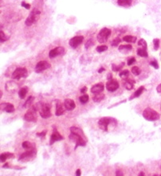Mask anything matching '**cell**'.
Listing matches in <instances>:
<instances>
[{"instance_id": "cell-26", "label": "cell", "mask_w": 161, "mask_h": 176, "mask_svg": "<svg viewBox=\"0 0 161 176\" xmlns=\"http://www.w3.org/2000/svg\"><path fill=\"white\" fill-rule=\"evenodd\" d=\"M134 84H135V81H133V80H128L124 84V87H125L126 89L131 90L133 89Z\"/></svg>"}, {"instance_id": "cell-49", "label": "cell", "mask_w": 161, "mask_h": 176, "mask_svg": "<svg viewBox=\"0 0 161 176\" xmlns=\"http://www.w3.org/2000/svg\"><path fill=\"white\" fill-rule=\"evenodd\" d=\"M104 71H105V68H101V69L98 70V72H99V73H101V72H104Z\"/></svg>"}, {"instance_id": "cell-25", "label": "cell", "mask_w": 161, "mask_h": 176, "mask_svg": "<svg viewBox=\"0 0 161 176\" xmlns=\"http://www.w3.org/2000/svg\"><path fill=\"white\" fill-rule=\"evenodd\" d=\"M117 3L121 7H129L132 4V0H118Z\"/></svg>"}, {"instance_id": "cell-20", "label": "cell", "mask_w": 161, "mask_h": 176, "mask_svg": "<svg viewBox=\"0 0 161 176\" xmlns=\"http://www.w3.org/2000/svg\"><path fill=\"white\" fill-rule=\"evenodd\" d=\"M14 155L13 153H10V152H4L2 155H0V160L1 162H6V160L7 159H14Z\"/></svg>"}, {"instance_id": "cell-45", "label": "cell", "mask_w": 161, "mask_h": 176, "mask_svg": "<svg viewBox=\"0 0 161 176\" xmlns=\"http://www.w3.org/2000/svg\"><path fill=\"white\" fill-rule=\"evenodd\" d=\"M156 91L158 93H160L161 94V84H160L157 87H156Z\"/></svg>"}, {"instance_id": "cell-16", "label": "cell", "mask_w": 161, "mask_h": 176, "mask_svg": "<svg viewBox=\"0 0 161 176\" xmlns=\"http://www.w3.org/2000/svg\"><path fill=\"white\" fill-rule=\"evenodd\" d=\"M17 83L14 82V81H8L6 84V89L9 92V93H14L16 90L18 89Z\"/></svg>"}, {"instance_id": "cell-22", "label": "cell", "mask_w": 161, "mask_h": 176, "mask_svg": "<svg viewBox=\"0 0 161 176\" xmlns=\"http://www.w3.org/2000/svg\"><path fill=\"white\" fill-rule=\"evenodd\" d=\"M144 86H141L135 92V93L132 95V97L129 98V100H132V99H134V98H137V97H139L140 96H141V94L143 93V92H144Z\"/></svg>"}, {"instance_id": "cell-42", "label": "cell", "mask_w": 161, "mask_h": 176, "mask_svg": "<svg viewBox=\"0 0 161 176\" xmlns=\"http://www.w3.org/2000/svg\"><path fill=\"white\" fill-rule=\"evenodd\" d=\"M93 45V41H92V40H91V39H90V40H89V41H87V42H86V49H88L89 48V47H90V46H92V45Z\"/></svg>"}, {"instance_id": "cell-12", "label": "cell", "mask_w": 161, "mask_h": 176, "mask_svg": "<svg viewBox=\"0 0 161 176\" xmlns=\"http://www.w3.org/2000/svg\"><path fill=\"white\" fill-rule=\"evenodd\" d=\"M83 39H84V37L83 36H75L72 38L69 41V45L72 47V48L75 49L77 48L79 45H81L82 43Z\"/></svg>"}, {"instance_id": "cell-34", "label": "cell", "mask_w": 161, "mask_h": 176, "mask_svg": "<svg viewBox=\"0 0 161 176\" xmlns=\"http://www.w3.org/2000/svg\"><path fill=\"white\" fill-rule=\"evenodd\" d=\"M22 148L24 149H32L34 148H32V144H31V143L29 141H24L23 143H22Z\"/></svg>"}, {"instance_id": "cell-37", "label": "cell", "mask_w": 161, "mask_h": 176, "mask_svg": "<svg viewBox=\"0 0 161 176\" xmlns=\"http://www.w3.org/2000/svg\"><path fill=\"white\" fill-rule=\"evenodd\" d=\"M153 44H154L155 50H158V49L160 47V39L155 38L154 40H153Z\"/></svg>"}, {"instance_id": "cell-43", "label": "cell", "mask_w": 161, "mask_h": 176, "mask_svg": "<svg viewBox=\"0 0 161 176\" xmlns=\"http://www.w3.org/2000/svg\"><path fill=\"white\" fill-rule=\"evenodd\" d=\"M22 7H23L24 8H26V9H30L31 8V5L30 4L26 3H25V2H22Z\"/></svg>"}, {"instance_id": "cell-28", "label": "cell", "mask_w": 161, "mask_h": 176, "mask_svg": "<svg viewBox=\"0 0 161 176\" xmlns=\"http://www.w3.org/2000/svg\"><path fill=\"white\" fill-rule=\"evenodd\" d=\"M137 55L140 56V57H142V58H147V49H137Z\"/></svg>"}, {"instance_id": "cell-47", "label": "cell", "mask_w": 161, "mask_h": 176, "mask_svg": "<svg viewBox=\"0 0 161 176\" xmlns=\"http://www.w3.org/2000/svg\"><path fill=\"white\" fill-rule=\"evenodd\" d=\"M76 175H77V176L81 175V170L80 169L77 170V171H76Z\"/></svg>"}, {"instance_id": "cell-11", "label": "cell", "mask_w": 161, "mask_h": 176, "mask_svg": "<svg viewBox=\"0 0 161 176\" xmlns=\"http://www.w3.org/2000/svg\"><path fill=\"white\" fill-rule=\"evenodd\" d=\"M65 48L61 47V46L56 47V48L53 49H51V50L50 51V53H49V57H50V58H54L58 57V56L63 55V54L65 53Z\"/></svg>"}, {"instance_id": "cell-19", "label": "cell", "mask_w": 161, "mask_h": 176, "mask_svg": "<svg viewBox=\"0 0 161 176\" xmlns=\"http://www.w3.org/2000/svg\"><path fill=\"white\" fill-rule=\"evenodd\" d=\"M64 113H65V109L63 108V105H62V104L60 101H58V103H57V104H56V112H55V114H56L57 116H62Z\"/></svg>"}, {"instance_id": "cell-2", "label": "cell", "mask_w": 161, "mask_h": 176, "mask_svg": "<svg viewBox=\"0 0 161 176\" xmlns=\"http://www.w3.org/2000/svg\"><path fill=\"white\" fill-rule=\"evenodd\" d=\"M69 139H70L71 141L74 142L76 144L75 149L77 148V147H79V146L85 147L86 145V143H87V138H86V137H84V136H82V135H79L73 133V132H71V134L69 135Z\"/></svg>"}, {"instance_id": "cell-44", "label": "cell", "mask_w": 161, "mask_h": 176, "mask_svg": "<svg viewBox=\"0 0 161 176\" xmlns=\"http://www.w3.org/2000/svg\"><path fill=\"white\" fill-rule=\"evenodd\" d=\"M46 131H43L42 132H39V133H37V135L39 136V137H44L46 136Z\"/></svg>"}, {"instance_id": "cell-18", "label": "cell", "mask_w": 161, "mask_h": 176, "mask_svg": "<svg viewBox=\"0 0 161 176\" xmlns=\"http://www.w3.org/2000/svg\"><path fill=\"white\" fill-rule=\"evenodd\" d=\"M1 108L2 109L4 110L7 112H9V113H11L14 111V107L13 104H11L10 103H3L1 104Z\"/></svg>"}, {"instance_id": "cell-32", "label": "cell", "mask_w": 161, "mask_h": 176, "mask_svg": "<svg viewBox=\"0 0 161 176\" xmlns=\"http://www.w3.org/2000/svg\"><path fill=\"white\" fill-rule=\"evenodd\" d=\"M141 69H139L137 66H134V67H132V72L133 73L135 76H138V75H140L141 74Z\"/></svg>"}, {"instance_id": "cell-36", "label": "cell", "mask_w": 161, "mask_h": 176, "mask_svg": "<svg viewBox=\"0 0 161 176\" xmlns=\"http://www.w3.org/2000/svg\"><path fill=\"white\" fill-rule=\"evenodd\" d=\"M7 40H8V37H7L5 35L3 31L1 30V32H0V41H1V42H4L5 41H7Z\"/></svg>"}, {"instance_id": "cell-21", "label": "cell", "mask_w": 161, "mask_h": 176, "mask_svg": "<svg viewBox=\"0 0 161 176\" xmlns=\"http://www.w3.org/2000/svg\"><path fill=\"white\" fill-rule=\"evenodd\" d=\"M105 94L102 93H95V95L93 97V100L94 101V102H96V103H98V102H101V101H102L104 99H105Z\"/></svg>"}, {"instance_id": "cell-41", "label": "cell", "mask_w": 161, "mask_h": 176, "mask_svg": "<svg viewBox=\"0 0 161 176\" xmlns=\"http://www.w3.org/2000/svg\"><path fill=\"white\" fill-rule=\"evenodd\" d=\"M134 62H136V59H135V58H131L128 61V63H127L128 66H132Z\"/></svg>"}, {"instance_id": "cell-30", "label": "cell", "mask_w": 161, "mask_h": 176, "mask_svg": "<svg viewBox=\"0 0 161 176\" xmlns=\"http://www.w3.org/2000/svg\"><path fill=\"white\" fill-rule=\"evenodd\" d=\"M138 45H140L142 49H147V42H146V41H145L144 39H141L140 41H138Z\"/></svg>"}, {"instance_id": "cell-35", "label": "cell", "mask_w": 161, "mask_h": 176, "mask_svg": "<svg viewBox=\"0 0 161 176\" xmlns=\"http://www.w3.org/2000/svg\"><path fill=\"white\" fill-rule=\"evenodd\" d=\"M123 66H124V63H121L120 66H117V65H114V64H113V66H112V69H113V71L118 72V71H120V69H122Z\"/></svg>"}, {"instance_id": "cell-15", "label": "cell", "mask_w": 161, "mask_h": 176, "mask_svg": "<svg viewBox=\"0 0 161 176\" xmlns=\"http://www.w3.org/2000/svg\"><path fill=\"white\" fill-rule=\"evenodd\" d=\"M64 105L66 110L73 111L76 108V104L72 99H65L64 101Z\"/></svg>"}, {"instance_id": "cell-48", "label": "cell", "mask_w": 161, "mask_h": 176, "mask_svg": "<svg viewBox=\"0 0 161 176\" xmlns=\"http://www.w3.org/2000/svg\"><path fill=\"white\" fill-rule=\"evenodd\" d=\"M86 90H87V88H86V87H84V88H82V89H81V92H82V93H86Z\"/></svg>"}, {"instance_id": "cell-27", "label": "cell", "mask_w": 161, "mask_h": 176, "mask_svg": "<svg viewBox=\"0 0 161 176\" xmlns=\"http://www.w3.org/2000/svg\"><path fill=\"white\" fill-rule=\"evenodd\" d=\"M34 97H33V96H31V97H29L27 98L26 101V103L24 104L23 107H24V108H31V106H32V104H33V102H34Z\"/></svg>"}, {"instance_id": "cell-51", "label": "cell", "mask_w": 161, "mask_h": 176, "mask_svg": "<svg viewBox=\"0 0 161 176\" xmlns=\"http://www.w3.org/2000/svg\"><path fill=\"white\" fill-rule=\"evenodd\" d=\"M139 175H144V174L143 172H141L139 174Z\"/></svg>"}, {"instance_id": "cell-46", "label": "cell", "mask_w": 161, "mask_h": 176, "mask_svg": "<svg viewBox=\"0 0 161 176\" xmlns=\"http://www.w3.org/2000/svg\"><path fill=\"white\" fill-rule=\"evenodd\" d=\"M116 175H123V173L120 171H117V173H116Z\"/></svg>"}, {"instance_id": "cell-8", "label": "cell", "mask_w": 161, "mask_h": 176, "mask_svg": "<svg viewBox=\"0 0 161 176\" xmlns=\"http://www.w3.org/2000/svg\"><path fill=\"white\" fill-rule=\"evenodd\" d=\"M28 76L27 69L25 68H18L14 70L12 73L13 79H20V78H26Z\"/></svg>"}, {"instance_id": "cell-31", "label": "cell", "mask_w": 161, "mask_h": 176, "mask_svg": "<svg viewBox=\"0 0 161 176\" xmlns=\"http://www.w3.org/2000/svg\"><path fill=\"white\" fill-rule=\"evenodd\" d=\"M107 49H108V46L105 45H99V46L96 47V51L98 52V53H103V52L106 51Z\"/></svg>"}, {"instance_id": "cell-7", "label": "cell", "mask_w": 161, "mask_h": 176, "mask_svg": "<svg viewBox=\"0 0 161 176\" xmlns=\"http://www.w3.org/2000/svg\"><path fill=\"white\" fill-rule=\"evenodd\" d=\"M39 14H40V11L37 10V9H34V10L31 12L30 15L26 18V20L25 22V24L27 26H32L34 23H35L37 22V19H38Z\"/></svg>"}, {"instance_id": "cell-3", "label": "cell", "mask_w": 161, "mask_h": 176, "mask_svg": "<svg viewBox=\"0 0 161 176\" xmlns=\"http://www.w3.org/2000/svg\"><path fill=\"white\" fill-rule=\"evenodd\" d=\"M110 124L117 125V120L111 117H103L98 121V126H99L100 129L105 131H108V126Z\"/></svg>"}, {"instance_id": "cell-10", "label": "cell", "mask_w": 161, "mask_h": 176, "mask_svg": "<svg viewBox=\"0 0 161 176\" xmlns=\"http://www.w3.org/2000/svg\"><path fill=\"white\" fill-rule=\"evenodd\" d=\"M51 65L46 61H41L37 63L35 67V72H42L46 69L50 68Z\"/></svg>"}, {"instance_id": "cell-13", "label": "cell", "mask_w": 161, "mask_h": 176, "mask_svg": "<svg viewBox=\"0 0 161 176\" xmlns=\"http://www.w3.org/2000/svg\"><path fill=\"white\" fill-rule=\"evenodd\" d=\"M119 88V83L117 80H109L106 84V89L109 92H114Z\"/></svg>"}, {"instance_id": "cell-14", "label": "cell", "mask_w": 161, "mask_h": 176, "mask_svg": "<svg viewBox=\"0 0 161 176\" xmlns=\"http://www.w3.org/2000/svg\"><path fill=\"white\" fill-rule=\"evenodd\" d=\"M63 137L62 136V135L59 133L58 131H57L56 129L54 130V132L53 134L51 135V137H50V144L52 145L54 144L55 142L57 141H60V140H62L63 139Z\"/></svg>"}, {"instance_id": "cell-50", "label": "cell", "mask_w": 161, "mask_h": 176, "mask_svg": "<svg viewBox=\"0 0 161 176\" xmlns=\"http://www.w3.org/2000/svg\"><path fill=\"white\" fill-rule=\"evenodd\" d=\"M107 78H108V80H111L112 79V75H111V74L108 75V77H107Z\"/></svg>"}, {"instance_id": "cell-52", "label": "cell", "mask_w": 161, "mask_h": 176, "mask_svg": "<svg viewBox=\"0 0 161 176\" xmlns=\"http://www.w3.org/2000/svg\"><path fill=\"white\" fill-rule=\"evenodd\" d=\"M160 108H161V105H160Z\"/></svg>"}, {"instance_id": "cell-24", "label": "cell", "mask_w": 161, "mask_h": 176, "mask_svg": "<svg viewBox=\"0 0 161 176\" xmlns=\"http://www.w3.org/2000/svg\"><path fill=\"white\" fill-rule=\"evenodd\" d=\"M28 93V88L27 87H24V88H22L19 92H18V96L20 97L21 99H24L26 94Z\"/></svg>"}, {"instance_id": "cell-9", "label": "cell", "mask_w": 161, "mask_h": 176, "mask_svg": "<svg viewBox=\"0 0 161 176\" xmlns=\"http://www.w3.org/2000/svg\"><path fill=\"white\" fill-rule=\"evenodd\" d=\"M36 155V151L35 149L32 148L28 152H26L24 153H22V155L19 157V160L22 161V162H26V161H29L31 159H34Z\"/></svg>"}, {"instance_id": "cell-33", "label": "cell", "mask_w": 161, "mask_h": 176, "mask_svg": "<svg viewBox=\"0 0 161 176\" xmlns=\"http://www.w3.org/2000/svg\"><path fill=\"white\" fill-rule=\"evenodd\" d=\"M79 100L82 104H86L89 100V96L88 95H83L82 97H80Z\"/></svg>"}, {"instance_id": "cell-38", "label": "cell", "mask_w": 161, "mask_h": 176, "mask_svg": "<svg viewBox=\"0 0 161 176\" xmlns=\"http://www.w3.org/2000/svg\"><path fill=\"white\" fill-rule=\"evenodd\" d=\"M119 75H120V77L124 78V77H127V76L129 75V72H128V70H124V71H121V72L119 73Z\"/></svg>"}, {"instance_id": "cell-39", "label": "cell", "mask_w": 161, "mask_h": 176, "mask_svg": "<svg viewBox=\"0 0 161 176\" xmlns=\"http://www.w3.org/2000/svg\"><path fill=\"white\" fill-rule=\"evenodd\" d=\"M120 41H121V40H120L119 38H115V39L112 41L111 45H112V46H117V45H119V44L120 43Z\"/></svg>"}, {"instance_id": "cell-1", "label": "cell", "mask_w": 161, "mask_h": 176, "mask_svg": "<svg viewBox=\"0 0 161 176\" xmlns=\"http://www.w3.org/2000/svg\"><path fill=\"white\" fill-rule=\"evenodd\" d=\"M143 116L145 120L148 121H156L160 119L159 113L151 108H146L144 109V112H143Z\"/></svg>"}, {"instance_id": "cell-40", "label": "cell", "mask_w": 161, "mask_h": 176, "mask_svg": "<svg viewBox=\"0 0 161 176\" xmlns=\"http://www.w3.org/2000/svg\"><path fill=\"white\" fill-rule=\"evenodd\" d=\"M150 65H151L152 67H154L156 69H159V66H158V63L157 62H156V61H153V62H150Z\"/></svg>"}, {"instance_id": "cell-17", "label": "cell", "mask_w": 161, "mask_h": 176, "mask_svg": "<svg viewBox=\"0 0 161 176\" xmlns=\"http://www.w3.org/2000/svg\"><path fill=\"white\" fill-rule=\"evenodd\" d=\"M104 88H105V86H104V85H103L102 83H98V84L93 85L91 88V93H93V94L101 93V92H103V90H104Z\"/></svg>"}, {"instance_id": "cell-6", "label": "cell", "mask_w": 161, "mask_h": 176, "mask_svg": "<svg viewBox=\"0 0 161 176\" xmlns=\"http://www.w3.org/2000/svg\"><path fill=\"white\" fill-rule=\"evenodd\" d=\"M37 108L35 106H32V108H30V109L26 112L24 116L25 120L28 122H35L37 120Z\"/></svg>"}, {"instance_id": "cell-29", "label": "cell", "mask_w": 161, "mask_h": 176, "mask_svg": "<svg viewBox=\"0 0 161 176\" xmlns=\"http://www.w3.org/2000/svg\"><path fill=\"white\" fill-rule=\"evenodd\" d=\"M132 49V46L131 45H121L119 46L118 49L120 51H124V50H126V51H128V50H131Z\"/></svg>"}, {"instance_id": "cell-5", "label": "cell", "mask_w": 161, "mask_h": 176, "mask_svg": "<svg viewBox=\"0 0 161 176\" xmlns=\"http://www.w3.org/2000/svg\"><path fill=\"white\" fill-rule=\"evenodd\" d=\"M111 34H112V31L110 29L106 27L103 28L100 30L99 34L96 37V39L100 43H105L108 41L109 38L111 36Z\"/></svg>"}, {"instance_id": "cell-4", "label": "cell", "mask_w": 161, "mask_h": 176, "mask_svg": "<svg viewBox=\"0 0 161 176\" xmlns=\"http://www.w3.org/2000/svg\"><path fill=\"white\" fill-rule=\"evenodd\" d=\"M38 110H39V114L41 117L44 119L51 116V111H50V105L47 103L39 104H38Z\"/></svg>"}, {"instance_id": "cell-23", "label": "cell", "mask_w": 161, "mask_h": 176, "mask_svg": "<svg viewBox=\"0 0 161 176\" xmlns=\"http://www.w3.org/2000/svg\"><path fill=\"white\" fill-rule=\"evenodd\" d=\"M123 40L126 42H128V43H135L137 41V37H134L132 35H127V36L124 37Z\"/></svg>"}]
</instances>
